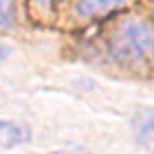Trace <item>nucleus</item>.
<instances>
[{
  "instance_id": "2",
  "label": "nucleus",
  "mask_w": 154,
  "mask_h": 154,
  "mask_svg": "<svg viewBox=\"0 0 154 154\" xmlns=\"http://www.w3.org/2000/svg\"><path fill=\"white\" fill-rule=\"evenodd\" d=\"M128 5V0H75V11L79 18H99Z\"/></svg>"
},
{
  "instance_id": "4",
  "label": "nucleus",
  "mask_w": 154,
  "mask_h": 154,
  "mask_svg": "<svg viewBox=\"0 0 154 154\" xmlns=\"http://www.w3.org/2000/svg\"><path fill=\"white\" fill-rule=\"evenodd\" d=\"M137 139L141 141L148 150L154 152V115L145 112L141 117H137Z\"/></svg>"
},
{
  "instance_id": "7",
  "label": "nucleus",
  "mask_w": 154,
  "mask_h": 154,
  "mask_svg": "<svg viewBox=\"0 0 154 154\" xmlns=\"http://www.w3.org/2000/svg\"><path fill=\"white\" fill-rule=\"evenodd\" d=\"M33 2H35V7H38V9L46 11L48 7H51V2H53V0H33Z\"/></svg>"
},
{
  "instance_id": "1",
  "label": "nucleus",
  "mask_w": 154,
  "mask_h": 154,
  "mask_svg": "<svg viewBox=\"0 0 154 154\" xmlns=\"http://www.w3.org/2000/svg\"><path fill=\"white\" fill-rule=\"evenodd\" d=\"M108 48L110 55L121 64H148L154 57V31L143 20L128 18L121 24H117L115 31L110 33Z\"/></svg>"
},
{
  "instance_id": "3",
  "label": "nucleus",
  "mask_w": 154,
  "mask_h": 154,
  "mask_svg": "<svg viewBox=\"0 0 154 154\" xmlns=\"http://www.w3.org/2000/svg\"><path fill=\"white\" fill-rule=\"evenodd\" d=\"M31 141V130L24 123L16 121H0V145L2 148H16L26 145Z\"/></svg>"
},
{
  "instance_id": "6",
  "label": "nucleus",
  "mask_w": 154,
  "mask_h": 154,
  "mask_svg": "<svg viewBox=\"0 0 154 154\" xmlns=\"http://www.w3.org/2000/svg\"><path fill=\"white\" fill-rule=\"evenodd\" d=\"M38 154H88V150L82 148V145H71V148H62L53 152H38Z\"/></svg>"
},
{
  "instance_id": "5",
  "label": "nucleus",
  "mask_w": 154,
  "mask_h": 154,
  "mask_svg": "<svg viewBox=\"0 0 154 154\" xmlns=\"http://www.w3.org/2000/svg\"><path fill=\"white\" fill-rule=\"evenodd\" d=\"M16 20V0H0V29H9Z\"/></svg>"
}]
</instances>
